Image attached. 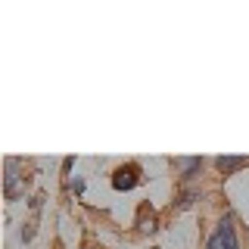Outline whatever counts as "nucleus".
Instances as JSON below:
<instances>
[{
	"label": "nucleus",
	"mask_w": 249,
	"mask_h": 249,
	"mask_svg": "<svg viewBox=\"0 0 249 249\" xmlns=\"http://www.w3.org/2000/svg\"><path fill=\"white\" fill-rule=\"evenodd\" d=\"M243 165H249V159H240V156H221V159H218V168H221L224 175H231V171H237Z\"/></svg>",
	"instance_id": "nucleus-3"
},
{
	"label": "nucleus",
	"mask_w": 249,
	"mask_h": 249,
	"mask_svg": "<svg viewBox=\"0 0 249 249\" xmlns=\"http://www.w3.org/2000/svg\"><path fill=\"white\" fill-rule=\"evenodd\" d=\"M181 168H184V178H196V171L202 168V159H184Z\"/></svg>",
	"instance_id": "nucleus-4"
},
{
	"label": "nucleus",
	"mask_w": 249,
	"mask_h": 249,
	"mask_svg": "<svg viewBox=\"0 0 249 249\" xmlns=\"http://www.w3.org/2000/svg\"><path fill=\"white\" fill-rule=\"evenodd\" d=\"M193 199H196V193H184V199L181 202H178V206H181V209H187V206H190V202Z\"/></svg>",
	"instance_id": "nucleus-5"
},
{
	"label": "nucleus",
	"mask_w": 249,
	"mask_h": 249,
	"mask_svg": "<svg viewBox=\"0 0 249 249\" xmlns=\"http://www.w3.org/2000/svg\"><path fill=\"white\" fill-rule=\"evenodd\" d=\"M209 249H240L237 231H233V221H231V218H221V221H218L215 233L209 237Z\"/></svg>",
	"instance_id": "nucleus-1"
},
{
	"label": "nucleus",
	"mask_w": 249,
	"mask_h": 249,
	"mask_svg": "<svg viewBox=\"0 0 249 249\" xmlns=\"http://www.w3.org/2000/svg\"><path fill=\"white\" fill-rule=\"evenodd\" d=\"M140 168L137 165H122V168H115V175H112V187L115 190H131L137 181H140Z\"/></svg>",
	"instance_id": "nucleus-2"
}]
</instances>
